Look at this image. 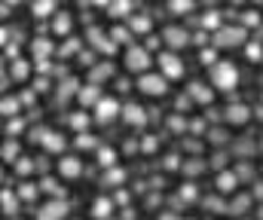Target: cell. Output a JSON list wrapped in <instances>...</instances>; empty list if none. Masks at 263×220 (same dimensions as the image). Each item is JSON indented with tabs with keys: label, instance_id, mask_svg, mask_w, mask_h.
<instances>
[{
	"label": "cell",
	"instance_id": "1",
	"mask_svg": "<svg viewBox=\"0 0 263 220\" xmlns=\"http://www.w3.org/2000/svg\"><path fill=\"white\" fill-rule=\"evenodd\" d=\"M208 79H211V86H214L217 92H233V89L239 86V71H236L233 62H217V65L208 71Z\"/></svg>",
	"mask_w": 263,
	"mask_h": 220
},
{
	"label": "cell",
	"instance_id": "2",
	"mask_svg": "<svg viewBox=\"0 0 263 220\" xmlns=\"http://www.w3.org/2000/svg\"><path fill=\"white\" fill-rule=\"evenodd\" d=\"M126 71L129 73H150V65H153V58H150V49L147 46H126Z\"/></svg>",
	"mask_w": 263,
	"mask_h": 220
},
{
	"label": "cell",
	"instance_id": "3",
	"mask_svg": "<svg viewBox=\"0 0 263 220\" xmlns=\"http://www.w3.org/2000/svg\"><path fill=\"white\" fill-rule=\"evenodd\" d=\"M138 92L147 98H162L168 92V76L162 73H141L138 76Z\"/></svg>",
	"mask_w": 263,
	"mask_h": 220
},
{
	"label": "cell",
	"instance_id": "4",
	"mask_svg": "<svg viewBox=\"0 0 263 220\" xmlns=\"http://www.w3.org/2000/svg\"><path fill=\"white\" fill-rule=\"evenodd\" d=\"M245 37H248V31L239 25V28H230V25H223L220 31H214V46H220V49H230V46H242L245 43Z\"/></svg>",
	"mask_w": 263,
	"mask_h": 220
},
{
	"label": "cell",
	"instance_id": "5",
	"mask_svg": "<svg viewBox=\"0 0 263 220\" xmlns=\"http://www.w3.org/2000/svg\"><path fill=\"white\" fill-rule=\"evenodd\" d=\"M156 62H159V73L162 76H168V79H181L184 76V62H181L178 52H172V49L168 52H159Z\"/></svg>",
	"mask_w": 263,
	"mask_h": 220
},
{
	"label": "cell",
	"instance_id": "6",
	"mask_svg": "<svg viewBox=\"0 0 263 220\" xmlns=\"http://www.w3.org/2000/svg\"><path fill=\"white\" fill-rule=\"evenodd\" d=\"M123 116V104L117 101V98H101L98 104H95V119L101 123V126H107V123H114V119H120Z\"/></svg>",
	"mask_w": 263,
	"mask_h": 220
},
{
	"label": "cell",
	"instance_id": "7",
	"mask_svg": "<svg viewBox=\"0 0 263 220\" xmlns=\"http://www.w3.org/2000/svg\"><path fill=\"white\" fill-rule=\"evenodd\" d=\"M193 40V34L187 31V28H178V25H168L165 31H162V43H168L172 49H181V46H187Z\"/></svg>",
	"mask_w": 263,
	"mask_h": 220
},
{
	"label": "cell",
	"instance_id": "8",
	"mask_svg": "<svg viewBox=\"0 0 263 220\" xmlns=\"http://www.w3.org/2000/svg\"><path fill=\"white\" fill-rule=\"evenodd\" d=\"M55 171H59L65 181H77V177L83 174V162H80L77 156H62L59 165H55Z\"/></svg>",
	"mask_w": 263,
	"mask_h": 220
},
{
	"label": "cell",
	"instance_id": "9",
	"mask_svg": "<svg viewBox=\"0 0 263 220\" xmlns=\"http://www.w3.org/2000/svg\"><path fill=\"white\" fill-rule=\"evenodd\" d=\"M123 119L129 123V126H144L147 119H150V113H147V107H141V104H135V101H129V104H123Z\"/></svg>",
	"mask_w": 263,
	"mask_h": 220
},
{
	"label": "cell",
	"instance_id": "10",
	"mask_svg": "<svg viewBox=\"0 0 263 220\" xmlns=\"http://www.w3.org/2000/svg\"><path fill=\"white\" fill-rule=\"evenodd\" d=\"M65 217H67V202H62V199H52L37 211V220H65Z\"/></svg>",
	"mask_w": 263,
	"mask_h": 220
},
{
	"label": "cell",
	"instance_id": "11",
	"mask_svg": "<svg viewBox=\"0 0 263 220\" xmlns=\"http://www.w3.org/2000/svg\"><path fill=\"white\" fill-rule=\"evenodd\" d=\"M40 147H43V150H49V153H59V156H62V153H65V147H67V141L59 135V132L46 129V132H43V138H40Z\"/></svg>",
	"mask_w": 263,
	"mask_h": 220
},
{
	"label": "cell",
	"instance_id": "12",
	"mask_svg": "<svg viewBox=\"0 0 263 220\" xmlns=\"http://www.w3.org/2000/svg\"><path fill=\"white\" fill-rule=\"evenodd\" d=\"M101 98H104V95H101V86H98V83H89V86H83V89H80V95H77V101H80L83 107H95Z\"/></svg>",
	"mask_w": 263,
	"mask_h": 220
},
{
	"label": "cell",
	"instance_id": "13",
	"mask_svg": "<svg viewBox=\"0 0 263 220\" xmlns=\"http://www.w3.org/2000/svg\"><path fill=\"white\" fill-rule=\"evenodd\" d=\"M223 119H227L230 126H245V123L251 119V110H248L245 104H230L227 113H223Z\"/></svg>",
	"mask_w": 263,
	"mask_h": 220
},
{
	"label": "cell",
	"instance_id": "14",
	"mask_svg": "<svg viewBox=\"0 0 263 220\" xmlns=\"http://www.w3.org/2000/svg\"><path fill=\"white\" fill-rule=\"evenodd\" d=\"M114 208H117V202H114V199L98 196V199L92 202V217H95V220H107L110 214H114Z\"/></svg>",
	"mask_w": 263,
	"mask_h": 220
},
{
	"label": "cell",
	"instance_id": "15",
	"mask_svg": "<svg viewBox=\"0 0 263 220\" xmlns=\"http://www.w3.org/2000/svg\"><path fill=\"white\" fill-rule=\"evenodd\" d=\"M70 28H73L70 12L62 9V12H55V15H52V34H55V37H67V34H70Z\"/></svg>",
	"mask_w": 263,
	"mask_h": 220
},
{
	"label": "cell",
	"instance_id": "16",
	"mask_svg": "<svg viewBox=\"0 0 263 220\" xmlns=\"http://www.w3.org/2000/svg\"><path fill=\"white\" fill-rule=\"evenodd\" d=\"M214 184H217V193H236L239 174H236V171H220V174L214 177Z\"/></svg>",
	"mask_w": 263,
	"mask_h": 220
},
{
	"label": "cell",
	"instance_id": "17",
	"mask_svg": "<svg viewBox=\"0 0 263 220\" xmlns=\"http://www.w3.org/2000/svg\"><path fill=\"white\" fill-rule=\"evenodd\" d=\"M0 199H3V214H6V217H18V208H22V196H12V193H9V187H6Z\"/></svg>",
	"mask_w": 263,
	"mask_h": 220
},
{
	"label": "cell",
	"instance_id": "18",
	"mask_svg": "<svg viewBox=\"0 0 263 220\" xmlns=\"http://www.w3.org/2000/svg\"><path fill=\"white\" fill-rule=\"evenodd\" d=\"M187 95H190V98H193L196 104H208V101H211V89H208L205 83H199V79L187 86Z\"/></svg>",
	"mask_w": 263,
	"mask_h": 220
},
{
	"label": "cell",
	"instance_id": "19",
	"mask_svg": "<svg viewBox=\"0 0 263 220\" xmlns=\"http://www.w3.org/2000/svg\"><path fill=\"white\" fill-rule=\"evenodd\" d=\"M31 12H34V18H49L59 9H55V0H34L31 3Z\"/></svg>",
	"mask_w": 263,
	"mask_h": 220
},
{
	"label": "cell",
	"instance_id": "20",
	"mask_svg": "<svg viewBox=\"0 0 263 220\" xmlns=\"http://www.w3.org/2000/svg\"><path fill=\"white\" fill-rule=\"evenodd\" d=\"M132 9H135L132 0H114V3L107 6V15H110V18H126Z\"/></svg>",
	"mask_w": 263,
	"mask_h": 220
},
{
	"label": "cell",
	"instance_id": "21",
	"mask_svg": "<svg viewBox=\"0 0 263 220\" xmlns=\"http://www.w3.org/2000/svg\"><path fill=\"white\" fill-rule=\"evenodd\" d=\"M80 89H83V86H80L77 79H65V83L59 86V92H55V98H59V101H70L73 95H80Z\"/></svg>",
	"mask_w": 263,
	"mask_h": 220
},
{
	"label": "cell",
	"instance_id": "22",
	"mask_svg": "<svg viewBox=\"0 0 263 220\" xmlns=\"http://www.w3.org/2000/svg\"><path fill=\"white\" fill-rule=\"evenodd\" d=\"M28 71H31L28 58H12V65H9V73H12V79H15V83L28 79Z\"/></svg>",
	"mask_w": 263,
	"mask_h": 220
},
{
	"label": "cell",
	"instance_id": "23",
	"mask_svg": "<svg viewBox=\"0 0 263 220\" xmlns=\"http://www.w3.org/2000/svg\"><path fill=\"white\" fill-rule=\"evenodd\" d=\"M202 28H205V31H220V28H223L220 12H217V9H208V12L202 15Z\"/></svg>",
	"mask_w": 263,
	"mask_h": 220
},
{
	"label": "cell",
	"instance_id": "24",
	"mask_svg": "<svg viewBox=\"0 0 263 220\" xmlns=\"http://www.w3.org/2000/svg\"><path fill=\"white\" fill-rule=\"evenodd\" d=\"M95 156H98V165L101 168H114L117 165V150H110V147H98Z\"/></svg>",
	"mask_w": 263,
	"mask_h": 220
},
{
	"label": "cell",
	"instance_id": "25",
	"mask_svg": "<svg viewBox=\"0 0 263 220\" xmlns=\"http://www.w3.org/2000/svg\"><path fill=\"white\" fill-rule=\"evenodd\" d=\"M196 6V0H168V12L172 15H190Z\"/></svg>",
	"mask_w": 263,
	"mask_h": 220
},
{
	"label": "cell",
	"instance_id": "26",
	"mask_svg": "<svg viewBox=\"0 0 263 220\" xmlns=\"http://www.w3.org/2000/svg\"><path fill=\"white\" fill-rule=\"evenodd\" d=\"M129 28L135 31V34H147L150 31V15H144V12H135L129 18Z\"/></svg>",
	"mask_w": 263,
	"mask_h": 220
},
{
	"label": "cell",
	"instance_id": "27",
	"mask_svg": "<svg viewBox=\"0 0 263 220\" xmlns=\"http://www.w3.org/2000/svg\"><path fill=\"white\" fill-rule=\"evenodd\" d=\"M37 193H40L37 181H25V184L18 187V196H22V202H37Z\"/></svg>",
	"mask_w": 263,
	"mask_h": 220
},
{
	"label": "cell",
	"instance_id": "28",
	"mask_svg": "<svg viewBox=\"0 0 263 220\" xmlns=\"http://www.w3.org/2000/svg\"><path fill=\"white\" fill-rule=\"evenodd\" d=\"M248 205H251V196H236V199L227 205V211H230V214H236V217H242V214L248 211Z\"/></svg>",
	"mask_w": 263,
	"mask_h": 220
},
{
	"label": "cell",
	"instance_id": "29",
	"mask_svg": "<svg viewBox=\"0 0 263 220\" xmlns=\"http://www.w3.org/2000/svg\"><path fill=\"white\" fill-rule=\"evenodd\" d=\"M18 159H22V156H18V144L9 138V141L3 144V162H6V165H15Z\"/></svg>",
	"mask_w": 263,
	"mask_h": 220
},
{
	"label": "cell",
	"instance_id": "30",
	"mask_svg": "<svg viewBox=\"0 0 263 220\" xmlns=\"http://www.w3.org/2000/svg\"><path fill=\"white\" fill-rule=\"evenodd\" d=\"M123 181H126V171H123V168H117V165L107 168V174H104V184H107V187H120Z\"/></svg>",
	"mask_w": 263,
	"mask_h": 220
},
{
	"label": "cell",
	"instance_id": "31",
	"mask_svg": "<svg viewBox=\"0 0 263 220\" xmlns=\"http://www.w3.org/2000/svg\"><path fill=\"white\" fill-rule=\"evenodd\" d=\"M40 190H43V193H52L55 199H59V196H65V187H59V181H55V177H43V181H40Z\"/></svg>",
	"mask_w": 263,
	"mask_h": 220
},
{
	"label": "cell",
	"instance_id": "32",
	"mask_svg": "<svg viewBox=\"0 0 263 220\" xmlns=\"http://www.w3.org/2000/svg\"><path fill=\"white\" fill-rule=\"evenodd\" d=\"M132 34H135L132 28H114V31H110V40H114V43H120V46H129Z\"/></svg>",
	"mask_w": 263,
	"mask_h": 220
},
{
	"label": "cell",
	"instance_id": "33",
	"mask_svg": "<svg viewBox=\"0 0 263 220\" xmlns=\"http://www.w3.org/2000/svg\"><path fill=\"white\" fill-rule=\"evenodd\" d=\"M18 113H22V101L6 95V98H3V116H18Z\"/></svg>",
	"mask_w": 263,
	"mask_h": 220
},
{
	"label": "cell",
	"instance_id": "34",
	"mask_svg": "<svg viewBox=\"0 0 263 220\" xmlns=\"http://www.w3.org/2000/svg\"><path fill=\"white\" fill-rule=\"evenodd\" d=\"M77 147H80V150H98V141H95L89 132H80V135H77Z\"/></svg>",
	"mask_w": 263,
	"mask_h": 220
},
{
	"label": "cell",
	"instance_id": "35",
	"mask_svg": "<svg viewBox=\"0 0 263 220\" xmlns=\"http://www.w3.org/2000/svg\"><path fill=\"white\" fill-rule=\"evenodd\" d=\"M245 55H248V62H263V46L260 43H248L245 46Z\"/></svg>",
	"mask_w": 263,
	"mask_h": 220
},
{
	"label": "cell",
	"instance_id": "36",
	"mask_svg": "<svg viewBox=\"0 0 263 220\" xmlns=\"http://www.w3.org/2000/svg\"><path fill=\"white\" fill-rule=\"evenodd\" d=\"M49 52H52V43L49 40H34V55L37 58H46Z\"/></svg>",
	"mask_w": 263,
	"mask_h": 220
},
{
	"label": "cell",
	"instance_id": "37",
	"mask_svg": "<svg viewBox=\"0 0 263 220\" xmlns=\"http://www.w3.org/2000/svg\"><path fill=\"white\" fill-rule=\"evenodd\" d=\"M199 62H202L205 68H214L220 58H217V52H214V49H202V52H199Z\"/></svg>",
	"mask_w": 263,
	"mask_h": 220
},
{
	"label": "cell",
	"instance_id": "38",
	"mask_svg": "<svg viewBox=\"0 0 263 220\" xmlns=\"http://www.w3.org/2000/svg\"><path fill=\"white\" fill-rule=\"evenodd\" d=\"M34 168H37V162H31V159H25V156L15 162V171H18V174H31Z\"/></svg>",
	"mask_w": 263,
	"mask_h": 220
},
{
	"label": "cell",
	"instance_id": "39",
	"mask_svg": "<svg viewBox=\"0 0 263 220\" xmlns=\"http://www.w3.org/2000/svg\"><path fill=\"white\" fill-rule=\"evenodd\" d=\"M202 205H205V208H208V211H214V214H220V211H227V208H223V202H220V199H217V196H211V199H205V202H202Z\"/></svg>",
	"mask_w": 263,
	"mask_h": 220
},
{
	"label": "cell",
	"instance_id": "40",
	"mask_svg": "<svg viewBox=\"0 0 263 220\" xmlns=\"http://www.w3.org/2000/svg\"><path fill=\"white\" fill-rule=\"evenodd\" d=\"M104 76H114V65H101L98 71L92 73V83H98V79H104Z\"/></svg>",
	"mask_w": 263,
	"mask_h": 220
},
{
	"label": "cell",
	"instance_id": "41",
	"mask_svg": "<svg viewBox=\"0 0 263 220\" xmlns=\"http://www.w3.org/2000/svg\"><path fill=\"white\" fill-rule=\"evenodd\" d=\"M181 199H184V202H193V199H196V187H193V184H184V187H181Z\"/></svg>",
	"mask_w": 263,
	"mask_h": 220
},
{
	"label": "cell",
	"instance_id": "42",
	"mask_svg": "<svg viewBox=\"0 0 263 220\" xmlns=\"http://www.w3.org/2000/svg\"><path fill=\"white\" fill-rule=\"evenodd\" d=\"M70 123H73V129H80V132H86V126H89V116H83V113H77V116H73Z\"/></svg>",
	"mask_w": 263,
	"mask_h": 220
},
{
	"label": "cell",
	"instance_id": "43",
	"mask_svg": "<svg viewBox=\"0 0 263 220\" xmlns=\"http://www.w3.org/2000/svg\"><path fill=\"white\" fill-rule=\"evenodd\" d=\"M22 126H25V123H22V119H18V116H15V119H12V123H6V135H9V138H12V132H22Z\"/></svg>",
	"mask_w": 263,
	"mask_h": 220
},
{
	"label": "cell",
	"instance_id": "44",
	"mask_svg": "<svg viewBox=\"0 0 263 220\" xmlns=\"http://www.w3.org/2000/svg\"><path fill=\"white\" fill-rule=\"evenodd\" d=\"M80 65H83V68H92V65H95V52H83V55H80Z\"/></svg>",
	"mask_w": 263,
	"mask_h": 220
},
{
	"label": "cell",
	"instance_id": "45",
	"mask_svg": "<svg viewBox=\"0 0 263 220\" xmlns=\"http://www.w3.org/2000/svg\"><path fill=\"white\" fill-rule=\"evenodd\" d=\"M260 25V12H254V9H248V15H245V25Z\"/></svg>",
	"mask_w": 263,
	"mask_h": 220
},
{
	"label": "cell",
	"instance_id": "46",
	"mask_svg": "<svg viewBox=\"0 0 263 220\" xmlns=\"http://www.w3.org/2000/svg\"><path fill=\"white\" fill-rule=\"evenodd\" d=\"M34 89H37V92H46V89H49V83H46V79H40V83H34Z\"/></svg>",
	"mask_w": 263,
	"mask_h": 220
},
{
	"label": "cell",
	"instance_id": "47",
	"mask_svg": "<svg viewBox=\"0 0 263 220\" xmlns=\"http://www.w3.org/2000/svg\"><path fill=\"white\" fill-rule=\"evenodd\" d=\"M211 135H214V138H211V141H214V144H220V141H223V132H220V129H214V132H211Z\"/></svg>",
	"mask_w": 263,
	"mask_h": 220
},
{
	"label": "cell",
	"instance_id": "48",
	"mask_svg": "<svg viewBox=\"0 0 263 220\" xmlns=\"http://www.w3.org/2000/svg\"><path fill=\"white\" fill-rule=\"evenodd\" d=\"M89 3H95V6H104V9H107V6H110L114 0H89Z\"/></svg>",
	"mask_w": 263,
	"mask_h": 220
},
{
	"label": "cell",
	"instance_id": "49",
	"mask_svg": "<svg viewBox=\"0 0 263 220\" xmlns=\"http://www.w3.org/2000/svg\"><path fill=\"white\" fill-rule=\"evenodd\" d=\"M254 196H260L263 199V187H254Z\"/></svg>",
	"mask_w": 263,
	"mask_h": 220
},
{
	"label": "cell",
	"instance_id": "50",
	"mask_svg": "<svg viewBox=\"0 0 263 220\" xmlns=\"http://www.w3.org/2000/svg\"><path fill=\"white\" fill-rule=\"evenodd\" d=\"M3 3H12V6H15V3H18V0H3Z\"/></svg>",
	"mask_w": 263,
	"mask_h": 220
},
{
	"label": "cell",
	"instance_id": "51",
	"mask_svg": "<svg viewBox=\"0 0 263 220\" xmlns=\"http://www.w3.org/2000/svg\"><path fill=\"white\" fill-rule=\"evenodd\" d=\"M12 220H18V217H12Z\"/></svg>",
	"mask_w": 263,
	"mask_h": 220
}]
</instances>
